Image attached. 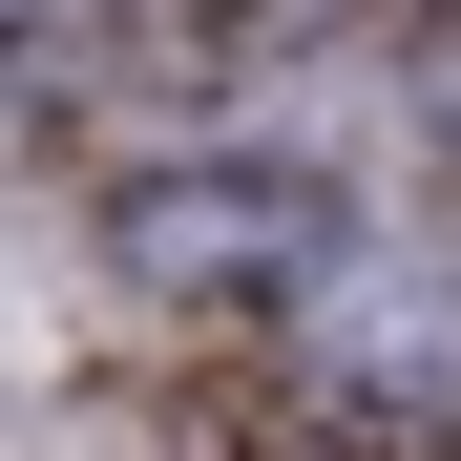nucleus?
I'll return each mask as SVG.
<instances>
[{"mask_svg": "<svg viewBox=\"0 0 461 461\" xmlns=\"http://www.w3.org/2000/svg\"><path fill=\"white\" fill-rule=\"evenodd\" d=\"M0 22H63V0H0Z\"/></svg>", "mask_w": 461, "mask_h": 461, "instance_id": "f257e3e1", "label": "nucleus"}]
</instances>
